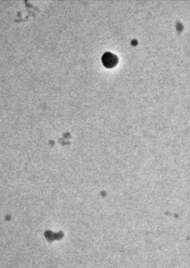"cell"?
<instances>
[{
	"label": "cell",
	"mask_w": 190,
	"mask_h": 268,
	"mask_svg": "<svg viewBox=\"0 0 190 268\" xmlns=\"http://www.w3.org/2000/svg\"><path fill=\"white\" fill-rule=\"evenodd\" d=\"M102 62L103 65L107 68H112L116 65L118 62L117 56L111 52H105L102 56Z\"/></svg>",
	"instance_id": "6da1fadb"
}]
</instances>
